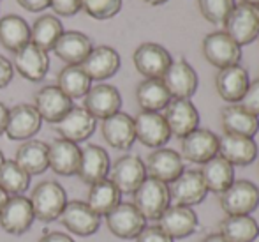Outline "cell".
Here are the masks:
<instances>
[{"instance_id":"obj_1","label":"cell","mask_w":259,"mask_h":242,"mask_svg":"<svg viewBox=\"0 0 259 242\" xmlns=\"http://www.w3.org/2000/svg\"><path fill=\"white\" fill-rule=\"evenodd\" d=\"M32 203L35 219L42 223H52L60 218L65 203H67V194L65 189L55 181L39 182L28 198Z\"/></svg>"},{"instance_id":"obj_2","label":"cell","mask_w":259,"mask_h":242,"mask_svg":"<svg viewBox=\"0 0 259 242\" xmlns=\"http://www.w3.org/2000/svg\"><path fill=\"white\" fill-rule=\"evenodd\" d=\"M134 207L145 216V219H159L169 207V189L167 184L157 181V179L147 177L141 186L133 193Z\"/></svg>"},{"instance_id":"obj_3","label":"cell","mask_w":259,"mask_h":242,"mask_svg":"<svg viewBox=\"0 0 259 242\" xmlns=\"http://www.w3.org/2000/svg\"><path fill=\"white\" fill-rule=\"evenodd\" d=\"M221 207L228 216H250L259 207V188L250 181H235L221 194Z\"/></svg>"},{"instance_id":"obj_4","label":"cell","mask_w":259,"mask_h":242,"mask_svg":"<svg viewBox=\"0 0 259 242\" xmlns=\"http://www.w3.org/2000/svg\"><path fill=\"white\" fill-rule=\"evenodd\" d=\"M42 119L34 108V105L28 102H20L9 108L7 112V126H6V136L9 140L27 142L32 140V136L39 133L41 129Z\"/></svg>"},{"instance_id":"obj_5","label":"cell","mask_w":259,"mask_h":242,"mask_svg":"<svg viewBox=\"0 0 259 242\" xmlns=\"http://www.w3.org/2000/svg\"><path fill=\"white\" fill-rule=\"evenodd\" d=\"M224 32L238 46L250 45L259 38V20L256 16V9L247 4H238L233 7L228 20L224 21Z\"/></svg>"},{"instance_id":"obj_6","label":"cell","mask_w":259,"mask_h":242,"mask_svg":"<svg viewBox=\"0 0 259 242\" xmlns=\"http://www.w3.org/2000/svg\"><path fill=\"white\" fill-rule=\"evenodd\" d=\"M96 127L97 120L83 106L74 105L57 124H53V129L58 133V138H64L72 144L89 140L96 131Z\"/></svg>"},{"instance_id":"obj_7","label":"cell","mask_w":259,"mask_h":242,"mask_svg":"<svg viewBox=\"0 0 259 242\" xmlns=\"http://www.w3.org/2000/svg\"><path fill=\"white\" fill-rule=\"evenodd\" d=\"M106 225L109 232L118 239H136L141 230L147 226L145 216L134 207V203H122L120 201L108 216H106Z\"/></svg>"},{"instance_id":"obj_8","label":"cell","mask_w":259,"mask_h":242,"mask_svg":"<svg viewBox=\"0 0 259 242\" xmlns=\"http://www.w3.org/2000/svg\"><path fill=\"white\" fill-rule=\"evenodd\" d=\"M133 60L138 73L143 75L145 78L162 80L164 73L167 71L173 58L164 46L157 45V43H143L134 51Z\"/></svg>"},{"instance_id":"obj_9","label":"cell","mask_w":259,"mask_h":242,"mask_svg":"<svg viewBox=\"0 0 259 242\" xmlns=\"http://www.w3.org/2000/svg\"><path fill=\"white\" fill-rule=\"evenodd\" d=\"M162 82L166 85L171 99H191L198 90V73L184 58L173 60L167 71L164 73Z\"/></svg>"},{"instance_id":"obj_10","label":"cell","mask_w":259,"mask_h":242,"mask_svg":"<svg viewBox=\"0 0 259 242\" xmlns=\"http://www.w3.org/2000/svg\"><path fill=\"white\" fill-rule=\"evenodd\" d=\"M60 223L79 237H90L99 230L101 226V216H97L92 209L87 205V201L72 200L67 201L60 214Z\"/></svg>"},{"instance_id":"obj_11","label":"cell","mask_w":259,"mask_h":242,"mask_svg":"<svg viewBox=\"0 0 259 242\" xmlns=\"http://www.w3.org/2000/svg\"><path fill=\"white\" fill-rule=\"evenodd\" d=\"M203 55L211 65L224 69L236 65L242 58V46H238L226 32H211L203 39Z\"/></svg>"},{"instance_id":"obj_12","label":"cell","mask_w":259,"mask_h":242,"mask_svg":"<svg viewBox=\"0 0 259 242\" xmlns=\"http://www.w3.org/2000/svg\"><path fill=\"white\" fill-rule=\"evenodd\" d=\"M145 179H147L145 163L141 161V157L133 156V154L116 159L109 170V181L118 188L122 194H133Z\"/></svg>"},{"instance_id":"obj_13","label":"cell","mask_w":259,"mask_h":242,"mask_svg":"<svg viewBox=\"0 0 259 242\" xmlns=\"http://www.w3.org/2000/svg\"><path fill=\"white\" fill-rule=\"evenodd\" d=\"M169 200L175 201V205L182 207H194L199 205L206 198L208 189L203 182L201 171L199 170H187L173 181L169 186Z\"/></svg>"},{"instance_id":"obj_14","label":"cell","mask_w":259,"mask_h":242,"mask_svg":"<svg viewBox=\"0 0 259 242\" xmlns=\"http://www.w3.org/2000/svg\"><path fill=\"white\" fill-rule=\"evenodd\" d=\"M35 216L32 211V203L28 198L9 196L2 209H0V226L4 232L11 235H23L34 223Z\"/></svg>"},{"instance_id":"obj_15","label":"cell","mask_w":259,"mask_h":242,"mask_svg":"<svg viewBox=\"0 0 259 242\" xmlns=\"http://www.w3.org/2000/svg\"><path fill=\"white\" fill-rule=\"evenodd\" d=\"M83 108L94 117V119H108L115 115L122 108V96L118 89L109 83H97L90 87V90L83 97Z\"/></svg>"},{"instance_id":"obj_16","label":"cell","mask_w":259,"mask_h":242,"mask_svg":"<svg viewBox=\"0 0 259 242\" xmlns=\"http://www.w3.org/2000/svg\"><path fill=\"white\" fill-rule=\"evenodd\" d=\"M136 140L150 149H162L169 142L171 131L159 112H140L134 119Z\"/></svg>"},{"instance_id":"obj_17","label":"cell","mask_w":259,"mask_h":242,"mask_svg":"<svg viewBox=\"0 0 259 242\" xmlns=\"http://www.w3.org/2000/svg\"><path fill=\"white\" fill-rule=\"evenodd\" d=\"M13 67L18 71V75L23 76L28 82H41L48 75V69H50L48 51L28 43L23 48L14 51Z\"/></svg>"},{"instance_id":"obj_18","label":"cell","mask_w":259,"mask_h":242,"mask_svg":"<svg viewBox=\"0 0 259 242\" xmlns=\"http://www.w3.org/2000/svg\"><path fill=\"white\" fill-rule=\"evenodd\" d=\"M145 168H147V175L164 182V184H171L185 171L184 159L180 154L173 149H164V147L155 149L147 157Z\"/></svg>"},{"instance_id":"obj_19","label":"cell","mask_w":259,"mask_h":242,"mask_svg":"<svg viewBox=\"0 0 259 242\" xmlns=\"http://www.w3.org/2000/svg\"><path fill=\"white\" fill-rule=\"evenodd\" d=\"M164 119L167 122L171 134L178 138H185L199 126V113L191 99H171L166 106Z\"/></svg>"},{"instance_id":"obj_20","label":"cell","mask_w":259,"mask_h":242,"mask_svg":"<svg viewBox=\"0 0 259 242\" xmlns=\"http://www.w3.org/2000/svg\"><path fill=\"white\" fill-rule=\"evenodd\" d=\"M109 170H111V161L103 147L90 144L81 149L78 174H76L81 179V182L92 186L99 181H104L108 179Z\"/></svg>"},{"instance_id":"obj_21","label":"cell","mask_w":259,"mask_h":242,"mask_svg":"<svg viewBox=\"0 0 259 242\" xmlns=\"http://www.w3.org/2000/svg\"><path fill=\"white\" fill-rule=\"evenodd\" d=\"M159 226L171 237V239H185L198 230V214L191 207L182 205H169L159 218Z\"/></svg>"},{"instance_id":"obj_22","label":"cell","mask_w":259,"mask_h":242,"mask_svg":"<svg viewBox=\"0 0 259 242\" xmlns=\"http://www.w3.org/2000/svg\"><path fill=\"white\" fill-rule=\"evenodd\" d=\"M219 154V136L210 129H196L182 138V156L191 163L205 164Z\"/></svg>"},{"instance_id":"obj_23","label":"cell","mask_w":259,"mask_h":242,"mask_svg":"<svg viewBox=\"0 0 259 242\" xmlns=\"http://www.w3.org/2000/svg\"><path fill=\"white\" fill-rule=\"evenodd\" d=\"M101 133L106 144L116 150H129L136 142V129H134V119L123 112L108 117L101 124Z\"/></svg>"},{"instance_id":"obj_24","label":"cell","mask_w":259,"mask_h":242,"mask_svg":"<svg viewBox=\"0 0 259 242\" xmlns=\"http://www.w3.org/2000/svg\"><path fill=\"white\" fill-rule=\"evenodd\" d=\"M34 108L42 120L57 124L72 108V99H69L57 85H46L35 92Z\"/></svg>"},{"instance_id":"obj_25","label":"cell","mask_w":259,"mask_h":242,"mask_svg":"<svg viewBox=\"0 0 259 242\" xmlns=\"http://www.w3.org/2000/svg\"><path fill=\"white\" fill-rule=\"evenodd\" d=\"M81 69L87 73L90 80L103 82L111 76H115L120 69V55L111 46H96L89 53V57L83 60Z\"/></svg>"},{"instance_id":"obj_26","label":"cell","mask_w":259,"mask_h":242,"mask_svg":"<svg viewBox=\"0 0 259 242\" xmlns=\"http://www.w3.org/2000/svg\"><path fill=\"white\" fill-rule=\"evenodd\" d=\"M249 85H250L249 73L240 64L219 69L217 76H215V87H217L219 96L228 102L242 101V97L245 96Z\"/></svg>"},{"instance_id":"obj_27","label":"cell","mask_w":259,"mask_h":242,"mask_svg":"<svg viewBox=\"0 0 259 242\" xmlns=\"http://www.w3.org/2000/svg\"><path fill=\"white\" fill-rule=\"evenodd\" d=\"M79 157H81V149L78 144H72L64 138H55L52 144H48L50 168L62 177L78 174Z\"/></svg>"},{"instance_id":"obj_28","label":"cell","mask_w":259,"mask_h":242,"mask_svg":"<svg viewBox=\"0 0 259 242\" xmlns=\"http://www.w3.org/2000/svg\"><path fill=\"white\" fill-rule=\"evenodd\" d=\"M92 48L94 45L87 34L78 30H64V34L58 38L57 45L53 46V51L67 65H81Z\"/></svg>"},{"instance_id":"obj_29","label":"cell","mask_w":259,"mask_h":242,"mask_svg":"<svg viewBox=\"0 0 259 242\" xmlns=\"http://www.w3.org/2000/svg\"><path fill=\"white\" fill-rule=\"evenodd\" d=\"M219 156L224 157L233 166H247L257 157V145L254 138L224 134L219 138Z\"/></svg>"},{"instance_id":"obj_30","label":"cell","mask_w":259,"mask_h":242,"mask_svg":"<svg viewBox=\"0 0 259 242\" xmlns=\"http://www.w3.org/2000/svg\"><path fill=\"white\" fill-rule=\"evenodd\" d=\"M222 127L226 134H238V136L254 138L259 131V117L247 112L242 105H231L222 110Z\"/></svg>"},{"instance_id":"obj_31","label":"cell","mask_w":259,"mask_h":242,"mask_svg":"<svg viewBox=\"0 0 259 242\" xmlns=\"http://www.w3.org/2000/svg\"><path fill=\"white\" fill-rule=\"evenodd\" d=\"M18 164L27 171L28 175H41L50 168L48 163V144L41 140H27L16 150L14 157Z\"/></svg>"},{"instance_id":"obj_32","label":"cell","mask_w":259,"mask_h":242,"mask_svg":"<svg viewBox=\"0 0 259 242\" xmlns=\"http://www.w3.org/2000/svg\"><path fill=\"white\" fill-rule=\"evenodd\" d=\"M199 171H201L206 189L211 193L222 194L235 182V166L231 163H228L224 157L219 156V154L215 157H211L210 161H206L203 164V170Z\"/></svg>"},{"instance_id":"obj_33","label":"cell","mask_w":259,"mask_h":242,"mask_svg":"<svg viewBox=\"0 0 259 242\" xmlns=\"http://www.w3.org/2000/svg\"><path fill=\"white\" fill-rule=\"evenodd\" d=\"M30 43V25L18 14L0 18V45L9 51H18Z\"/></svg>"},{"instance_id":"obj_34","label":"cell","mask_w":259,"mask_h":242,"mask_svg":"<svg viewBox=\"0 0 259 242\" xmlns=\"http://www.w3.org/2000/svg\"><path fill=\"white\" fill-rule=\"evenodd\" d=\"M136 101L141 112H160L171 101L162 80H143L136 89Z\"/></svg>"},{"instance_id":"obj_35","label":"cell","mask_w":259,"mask_h":242,"mask_svg":"<svg viewBox=\"0 0 259 242\" xmlns=\"http://www.w3.org/2000/svg\"><path fill=\"white\" fill-rule=\"evenodd\" d=\"M120 196H122V193L118 191V188L109 179H104V181L90 186L87 205L97 216H108L120 203Z\"/></svg>"},{"instance_id":"obj_36","label":"cell","mask_w":259,"mask_h":242,"mask_svg":"<svg viewBox=\"0 0 259 242\" xmlns=\"http://www.w3.org/2000/svg\"><path fill=\"white\" fill-rule=\"evenodd\" d=\"M64 34L62 21L53 14H42L34 21L30 28V43L41 50L50 51L57 45L58 38Z\"/></svg>"},{"instance_id":"obj_37","label":"cell","mask_w":259,"mask_h":242,"mask_svg":"<svg viewBox=\"0 0 259 242\" xmlns=\"http://www.w3.org/2000/svg\"><path fill=\"white\" fill-rule=\"evenodd\" d=\"M221 233L229 242H254L259 237V225L252 216H228L221 223Z\"/></svg>"},{"instance_id":"obj_38","label":"cell","mask_w":259,"mask_h":242,"mask_svg":"<svg viewBox=\"0 0 259 242\" xmlns=\"http://www.w3.org/2000/svg\"><path fill=\"white\" fill-rule=\"evenodd\" d=\"M57 87L69 99L85 97L92 87V80L87 76L81 65H65L57 76Z\"/></svg>"},{"instance_id":"obj_39","label":"cell","mask_w":259,"mask_h":242,"mask_svg":"<svg viewBox=\"0 0 259 242\" xmlns=\"http://www.w3.org/2000/svg\"><path fill=\"white\" fill-rule=\"evenodd\" d=\"M30 186V175L16 163V161H4L0 166V188L9 196H21Z\"/></svg>"},{"instance_id":"obj_40","label":"cell","mask_w":259,"mask_h":242,"mask_svg":"<svg viewBox=\"0 0 259 242\" xmlns=\"http://www.w3.org/2000/svg\"><path fill=\"white\" fill-rule=\"evenodd\" d=\"M198 4L203 18L213 25L224 23L235 7V0H198Z\"/></svg>"},{"instance_id":"obj_41","label":"cell","mask_w":259,"mask_h":242,"mask_svg":"<svg viewBox=\"0 0 259 242\" xmlns=\"http://www.w3.org/2000/svg\"><path fill=\"white\" fill-rule=\"evenodd\" d=\"M81 9L96 20H109L122 9V0H81Z\"/></svg>"},{"instance_id":"obj_42","label":"cell","mask_w":259,"mask_h":242,"mask_svg":"<svg viewBox=\"0 0 259 242\" xmlns=\"http://www.w3.org/2000/svg\"><path fill=\"white\" fill-rule=\"evenodd\" d=\"M240 102H242V106L247 110V112H250L252 115L259 117V78L254 80V82H250L245 96L242 97Z\"/></svg>"},{"instance_id":"obj_43","label":"cell","mask_w":259,"mask_h":242,"mask_svg":"<svg viewBox=\"0 0 259 242\" xmlns=\"http://www.w3.org/2000/svg\"><path fill=\"white\" fill-rule=\"evenodd\" d=\"M50 7L58 16H74L81 9V0H50Z\"/></svg>"},{"instance_id":"obj_44","label":"cell","mask_w":259,"mask_h":242,"mask_svg":"<svg viewBox=\"0 0 259 242\" xmlns=\"http://www.w3.org/2000/svg\"><path fill=\"white\" fill-rule=\"evenodd\" d=\"M136 242H173V239L157 225V226H145L140 235L136 237Z\"/></svg>"},{"instance_id":"obj_45","label":"cell","mask_w":259,"mask_h":242,"mask_svg":"<svg viewBox=\"0 0 259 242\" xmlns=\"http://www.w3.org/2000/svg\"><path fill=\"white\" fill-rule=\"evenodd\" d=\"M14 76V67H13V62H9L6 57L0 55V89L7 87L11 83Z\"/></svg>"},{"instance_id":"obj_46","label":"cell","mask_w":259,"mask_h":242,"mask_svg":"<svg viewBox=\"0 0 259 242\" xmlns=\"http://www.w3.org/2000/svg\"><path fill=\"white\" fill-rule=\"evenodd\" d=\"M23 9L30 11V13H39L50 7V0H16Z\"/></svg>"},{"instance_id":"obj_47","label":"cell","mask_w":259,"mask_h":242,"mask_svg":"<svg viewBox=\"0 0 259 242\" xmlns=\"http://www.w3.org/2000/svg\"><path fill=\"white\" fill-rule=\"evenodd\" d=\"M37 242H74V239L64 232H48V233H45Z\"/></svg>"},{"instance_id":"obj_48","label":"cell","mask_w":259,"mask_h":242,"mask_svg":"<svg viewBox=\"0 0 259 242\" xmlns=\"http://www.w3.org/2000/svg\"><path fill=\"white\" fill-rule=\"evenodd\" d=\"M7 112H9V108H7L4 102H0V136H2L4 133H6V126H7Z\"/></svg>"},{"instance_id":"obj_49","label":"cell","mask_w":259,"mask_h":242,"mask_svg":"<svg viewBox=\"0 0 259 242\" xmlns=\"http://www.w3.org/2000/svg\"><path fill=\"white\" fill-rule=\"evenodd\" d=\"M201 242H229V240L226 239L222 233H210V235H206Z\"/></svg>"},{"instance_id":"obj_50","label":"cell","mask_w":259,"mask_h":242,"mask_svg":"<svg viewBox=\"0 0 259 242\" xmlns=\"http://www.w3.org/2000/svg\"><path fill=\"white\" fill-rule=\"evenodd\" d=\"M7 200H9V194L4 191L2 188H0V209H2L4 205H6V201H7Z\"/></svg>"},{"instance_id":"obj_51","label":"cell","mask_w":259,"mask_h":242,"mask_svg":"<svg viewBox=\"0 0 259 242\" xmlns=\"http://www.w3.org/2000/svg\"><path fill=\"white\" fill-rule=\"evenodd\" d=\"M242 4H247V6L250 7H257L259 6V0H240Z\"/></svg>"},{"instance_id":"obj_52","label":"cell","mask_w":259,"mask_h":242,"mask_svg":"<svg viewBox=\"0 0 259 242\" xmlns=\"http://www.w3.org/2000/svg\"><path fill=\"white\" fill-rule=\"evenodd\" d=\"M147 4H150V6H160V4L167 2V0H145Z\"/></svg>"},{"instance_id":"obj_53","label":"cell","mask_w":259,"mask_h":242,"mask_svg":"<svg viewBox=\"0 0 259 242\" xmlns=\"http://www.w3.org/2000/svg\"><path fill=\"white\" fill-rule=\"evenodd\" d=\"M4 161H6V157H4V152H2V150H0V166H2V164H4Z\"/></svg>"},{"instance_id":"obj_54","label":"cell","mask_w":259,"mask_h":242,"mask_svg":"<svg viewBox=\"0 0 259 242\" xmlns=\"http://www.w3.org/2000/svg\"><path fill=\"white\" fill-rule=\"evenodd\" d=\"M254 9H256V16H257V20H259V6L254 7Z\"/></svg>"}]
</instances>
